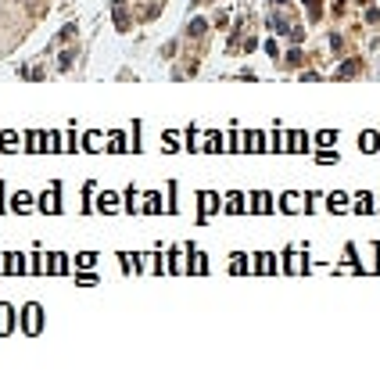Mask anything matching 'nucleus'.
<instances>
[{"label": "nucleus", "mask_w": 380, "mask_h": 391, "mask_svg": "<svg viewBox=\"0 0 380 391\" xmlns=\"http://www.w3.org/2000/svg\"><path fill=\"white\" fill-rule=\"evenodd\" d=\"M25 334H40V326H43V309L40 305H25Z\"/></svg>", "instance_id": "1"}, {"label": "nucleus", "mask_w": 380, "mask_h": 391, "mask_svg": "<svg viewBox=\"0 0 380 391\" xmlns=\"http://www.w3.org/2000/svg\"><path fill=\"white\" fill-rule=\"evenodd\" d=\"M40 212H61V194H58V183L50 190H43L40 194Z\"/></svg>", "instance_id": "2"}, {"label": "nucleus", "mask_w": 380, "mask_h": 391, "mask_svg": "<svg viewBox=\"0 0 380 391\" xmlns=\"http://www.w3.org/2000/svg\"><path fill=\"white\" fill-rule=\"evenodd\" d=\"M97 212H119V197H115L111 190H104V194L97 197Z\"/></svg>", "instance_id": "3"}, {"label": "nucleus", "mask_w": 380, "mask_h": 391, "mask_svg": "<svg viewBox=\"0 0 380 391\" xmlns=\"http://www.w3.org/2000/svg\"><path fill=\"white\" fill-rule=\"evenodd\" d=\"M197 201H201V219H208V215L215 212V205H219V197H215L212 190H205V194L197 197Z\"/></svg>", "instance_id": "4"}, {"label": "nucleus", "mask_w": 380, "mask_h": 391, "mask_svg": "<svg viewBox=\"0 0 380 391\" xmlns=\"http://www.w3.org/2000/svg\"><path fill=\"white\" fill-rule=\"evenodd\" d=\"M29 205H32V197L25 194V190H18V194L11 197V212H29Z\"/></svg>", "instance_id": "5"}, {"label": "nucleus", "mask_w": 380, "mask_h": 391, "mask_svg": "<svg viewBox=\"0 0 380 391\" xmlns=\"http://www.w3.org/2000/svg\"><path fill=\"white\" fill-rule=\"evenodd\" d=\"M25 144H29V151H43V147H47V133L32 130V133H29V140H25Z\"/></svg>", "instance_id": "6"}, {"label": "nucleus", "mask_w": 380, "mask_h": 391, "mask_svg": "<svg viewBox=\"0 0 380 391\" xmlns=\"http://www.w3.org/2000/svg\"><path fill=\"white\" fill-rule=\"evenodd\" d=\"M11 320H15L11 305H0V334H11Z\"/></svg>", "instance_id": "7"}, {"label": "nucleus", "mask_w": 380, "mask_h": 391, "mask_svg": "<svg viewBox=\"0 0 380 391\" xmlns=\"http://www.w3.org/2000/svg\"><path fill=\"white\" fill-rule=\"evenodd\" d=\"M4 269H7V273H25V259H22V255H7V259H4Z\"/></svg>", "instance_id": "8"}, {"label": "nucleus", "mask_w": 380, "mask_h": 391, "mask_svg": "<svg viewBox=\"0 0 380 391\" xmlns=\"http://www.w3.org/2000/svg\"><path fill=\"white\" fill-rule=\"evenodd\" d=\"M143 212H161V194H155V190H151V194L143 197Z\"/></svg>", "instance_id": "9"}, {"label": "nucleus", "mask_w": 380, "mask_h": 391, "mask_svg": "<svg viewBox=\"0 0 380 391\" xmlns=\"http://www.w3.org/2000/svg\"><path fill=\"white\" fill-rule=\"evenodd\" d=\"M15 144H18V133H15V130H4V133H0V151H11Z\"/></svg>", "instance_id": "10"}, {"label": "nucleus", "mask_w": 380, "mask_h": 391, "mask_svg": "<svg viewBox=\"0 0 380 391\" xmlns=\"http://www.w3.org/2000/svg\"><path fill=\"white\" fill-rule=\"evenodd\" d=\"M351 212H373V197H369V194H359V197H355V208H351Z\"/></svg>", "instance_id": "11"}, {"label": "nucleus", "mask_w": 380, "mask_h": 391, "mask_svg": "<svg viewBox=\"0 0 380 391\" xmlns=\"http://www.w3.org/2000/svg\"><path fill=\"white\" fill-rule=\"evenodd\" d=\"M101 144H104V136H101V133H86V136H83V147H86V151H97Z\"/></svg>", "instance_id": "12"}, {"label": "nucleus", "mask_w": 380, "mask_h": 391, "mask_svg": "<svg viewBox=\"0 0 380 391\" xmlns=\"http://www.w3.org/2000/svg\"><path fill=\"white\" fill-rule=\"evenodd\" d=\"M327 205H330V212H345L348 197H345V194H330V197H327Z\"/></svg>", "instance_id": "13"}, {"label": "nucleus", "mask_w": 380, "mask_h": 391, "mask_svg": "<svg viewBox=\"0 0 380 391\" xmlns=\"http://www.w3.org/2000/svg\"><path fill=\"white\" fill-rule=\"evenodd\" d=\"M305 147H309V136L305 133H291V147L287 151H305Z\"/></svg>", "instance_id": "14"}, {"label": "nucleus", "mask_w": 380, "mask_h": 391, "mask_svg": "<svg viewBox=\"0 0 380 391\" xmlns=\"http://www.w3.org/2000/svg\"><path fill=\"white\" fill-rule=\"evenodd\" d=\"M226 212H244V194H230L226 197Z\"/></svg>", "instance_id": "15"}, {"label": "nucleus", "mask_w": 380, "mask_h": 391, "mask_svg": "<svg viewBox=\"0 0 380 391\" xmlns=\"http://www.w3.org/2000/svg\"><path fill=\"white\" fill-rule=\"evenodd\" d=\"M359 144H363L366 151H377V147H380V136H377V133H363V140H359Z\"/></svg>", "instance_id": "16"}, {"label": "nucleus", "mask_w": 380, "mask_h": 391, "mask_svg": "<svg viewBox=\"0 0 380 391\" xmlns=\"http://www.w3.org/2000/svg\"><path fill=\"white\" fill-rule=\"evenodd\" d=\"M316 144H323V147H330V144H337V133H333V130H323L319 136H316Z\"/></svg>", "instance_id": "17"}, {"label": "nucleus", "mask_w": 380, "mask_h": 391, "mask_svg": "<svg viewBox=\"0 0 380 391\" xmlns=\"http://www.w3.org/2000/svg\"><path fill=\"white\" fill-rule=\"evenodd\" d=\"M108 147H111V151H126V136L122 133H111V136H108Z\"/></svg>", "instance_id": "18"}, {"label": "nucleus", "mask_w": 380, "mask_h": 391, "mask_svg": "<svg viewBox=\"0 0 380 391\" xmlns=\"http://www.w3.org/2000/svg\"><path fill=\"white\" fill-rule=\"evenodd\" d=\"M298 205H301V197H298V194H284V208H287V212H301Z\"/></svg>", "instance_id": "19"}, {"label": "nucleus", "mask_w": 380, "mask_h": 391, "mask_svg": "<svg viewBox=\"0 0 380 391\" xmlns=\"http://www.w3.org/2000/svg\"><path fill=\"white\" fill-rule=\"evenodd\" d=\"M269 205H273V201H269V194H255V212H273Z\"/></svg>", "instance_id": "20"}, {"label": "nucleus", "mask_w": 380, "mask_h": 391, "mask_svg": "<svg viewBox=\"0 0 380 391\" xmlns=\"http://www.w3.org/2000/svg\"><path fill=\"white\" fill-rule=\"evenodd\" d=\"M208 29V22H205V18H194V22H190V33H194V36H201Z\"/></svg>", "instance_id": "21"}, {"label": "nucleus", "mask_w": 380, "mask_h": 391, "mask_svg": "<svg viewBox=\"0 0 380 391\" xmlns=\"http://www.w3.org/2000/svg\"><path fill=\"white\" fill-rule=\"evenodd\" d=\"M47 147L50 151H61V136L58 133H47Z\"/></svg>", "instance_id": "22"}, {"label": "nucleus", "mask_w": 380, "mask_h": 391, "mask_svg": "<svg viewBox=\"0 0 380 391\" xmlns=\"http://www.w3.org/2000/svg\"><path fill=\"white\" fill-rule=\"evenodd\" d=\"M248 144H251V151H262V133H248Z\"/></svg>", "instance_id": "23"}, {"label": "nucleus", "mask_w": 380, "mask_h": 391, "mask_svg": "<svg viewBox=\"0 0 380 391\" xmlns=\"http://www.w3.org/2000/svg\"><path fill=\"white\" fill-rule=\"evenodd\" d=\"M319 162H323V165H330V162H337V151H323V154H319Z\"/></svg>", "instance_id": "24"}, {"label": "nucleus", "mask_w": 380, "mask_h": 391, "mask_svg": "<svg viewBox=\"0 0 380 391\" xmlns=\"http://www.w3.org/2000/svg\"><path fill=\"white\" fill-rule=\"evenodd\" d=\"M208 266H205V255H194V273H205Z\"/></svg>", "instance_id": "25"}, {"label": "nucleus", "mask_w": 380, "mask_h": 391, "mask_svg": "<svg viewBox=\"0 0 380 391\" xmlns=\"http://www.w3.org/2000/svg\"><path fill=\"white\" fill-rule=\"evenodd\" d=\"M50 262H54V266H50V269H54V273H61V269H65V259H61V255H54V259H50Z\"/></svg>", "instance_id": "26"}, {"label": "nucleus", "mask_w": 380, "mask_h": 391, "mask_svg": "<svg viewBox=\"0 0 380 391\" xmlns=\"http://www.w3.org/2000/svg\"><path fill=\"white\" fill-rule=\"evenodd\" d=\"M0 212H4V201H0Z\"/></svg>", "instance_id": "27"}, {"label": "nucleus", "mask_w": 380, "mask_h": 391, "mask_svg": "<svg viewBox=\"0 0 380 391\" xmlns=\"http://www.w3.org/2000/svg\"><path fill=\"white\" fill-rule=\"evenodd\" d=\"M280 4H287V0H280Z\"/></svg>", "instance_id": "28"}]
</instances>
